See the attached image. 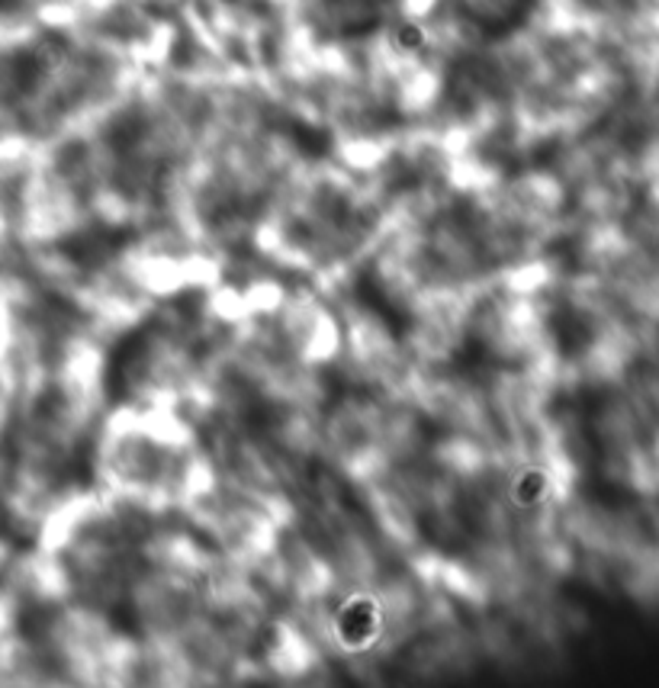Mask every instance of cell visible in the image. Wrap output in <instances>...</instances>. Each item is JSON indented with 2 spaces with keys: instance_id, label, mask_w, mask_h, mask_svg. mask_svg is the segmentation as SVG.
<instances>
[{
  "instance_id": "obj_1",
  "label": "cell",
  "mask_w": 659,
  "mask_h": 688,
  "mask_svg": "<svg viewBox=\"0 0 659 688\" xmlns=\"http://www.w3.org/2000/svg\"><path fill=\"white\" fill-rule=\"evenodd\" d=\"M386 611L374 595H348L331 615V634L345 653H367L380 644Z\"/></svg>"
},
{
  "instance_id": "obj_3",
  "label": "cell",
  "mask_w": 659,
  "mask_h": 688,
  "mask_svg": "<svg viewBox=\"0 0 659 688\" xmlns=\"http://www.w3.org/2000/svg\"><path fill=\"white\" fill-rule=\"evenodd\" d=\"M395 45L405 51H418L425 45V33H422V26H415V23H399V26H395Z\"/></svg>"
},
{
  "instance_id": "obj_2",
  "label": "cell",
  "mask_w": 659,
  "mask_h": 688,
  "mask_svg": "<svg viewBox=\"0 0 659 688\" xmlns=\"http://www.w3.org/2000/svg\"><path fill=\"white\" fill-rule=\"evenodd\" d=\"M550 496V479L541 467H524L512 476L508 483V498L518 508H537L541 502H547Z\"/></svg>"
}]
</instances>
